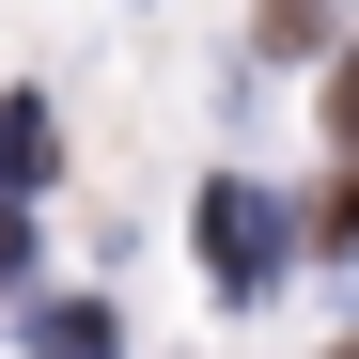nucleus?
Wrapping results in <instances>:
<instances>
[{"mask_svg": "<svg viewBox=\"0 0 359 359\" xmlns=\"http://www.w3.org/2000/svg\"><path fill=\"white\" fill-rule=\"evenodd\" d=\"M188 266L234 297V313H250V297H281V266H297V219L250 188V172H219V188H203V219H188Z\"/></svg>", "mask_w": 359, "mask_h": 359, "instance_id": "obj_1", "label": "nucleus"}, {"mask_svg": "<svg viewBox=\"0 0 359 359\" xmlns=\"http://www.w3.org/2000/svg\"><path fill=\"white\" fill-rule=\"evenodd\" d=\"M32 359H126V313L109 297H32Z\"/></svg>", "mask_w": 359, "mask_h": 359, "instance_id": "obj_2", "label": "nucleus"}, {"mask_svg": "<svg viewBox=\"0 0 359 359\" xmlns=\"http://www.w3.org/2000/svg\"><path fill=\"white\" fill-rule=\"evenodd\" d=\"M47 156H63L47 94H0V203H16V188H47Z\"/></svg>", "mask_w": 359, "mask_h": 359, "instance_id": "obj_3", "label": "nucleus"}, {"mask_svg": "<svg viewBox=\"0 0 359 359\" xmlns=\"http://www.w3.org/2000/svg\"><path fill=\"white\" fill-rule=\"evenodd\" d=\"M328 141L359 156V47H344V63H328Z\"/></svg>", "mask_w": 359, "mask_h": 359, "instance_id": "obj_4", "label": "nucleus"}, {"mask_svg": "<svg viewBox=\"0 0 359 359\" xmlns=\"http://www.w3.org/2000/svg\"><path fill=\"white\" fill-rule=\"evenodd\" d=\"M16 281H32V219L0 203V297H16Z\"/></svg>", "mask_w": 359, "mask_h": 359, "instance_id": "obj_5", "label": "nucleus"}, {"mask_svg": "<svg viewBox=\"0 0 359 359\" xmlns=\"http://www.w3.org/2000/svg\"><path fill=\"white\" fill-rule=\"evenodd\" d=\"M328 359H359V344H328Z\"/></svg>", "mask_w": 359, "mask_h": 359, "instance_id": "obj_6", "label": "nucleus"}]
</instances>
